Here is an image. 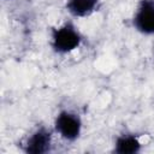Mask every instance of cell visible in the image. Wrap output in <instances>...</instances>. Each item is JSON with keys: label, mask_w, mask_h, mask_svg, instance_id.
I'll use <instances>...</instances> for the list:
<instances>
[{"label": "cell", "mask_w": 154, "mask_h": 154, "mask_svg": "<svg viewBox=\"0 0 154 154\" xmlns=\"http://www.w3.org/2000/svg\"><path fill=\"white\" fill-rule=\"evenodd\" d=\"M141 143L137 137L132 135H122L117 138L114 144V152L119 154H135L140 152Z\"/></svg>", "instance_id": "obj_6"}, {"label": "cell", "mask_w": 154, "mask_h": 154, "mask_svg": "<svg viewBox=\"0 0 154 154\" xmlns=\"http://www.w3.org/2000/svg\"><path fill=\"white\" fill-rule=\"evenodd\" d=\"M99 0H69L67 10L75 17H85L93 13L97 7Z\"/></svg>", "instance_id": "obj_5"}, {"label": "cell", "mask_w": 154, "mask_h": 154, "mask_svg": "<svg viewBox=\"0 0 154 154\" xmlns=\"http://www.w3.org/2000/svg\"><path fill=\"white\" fill-rule=\"evenodd\" d=\"M52 146V135L45 128H40L29 136L24 144V150L30 154H43L49 152Z\"/></svg>", "instance_id": "obj_4"}, {"label": "cell", "mask_w": 154, "mask_h": 154, "mask_svg": "<svg viewBox=\"0 0 154 154\" xmlns=\"http://www.w3.org/2000/svg\"><path fill=\"white\" fill-rule=\"evenodd\" d=\"M57 132L67 141H75L79 137L82 130V122L79 117L70 111H61L55 118Z\"/></svg>", "instance_id": "obj_2"}, {"label": "cell", "mask_w": 154, "mask_h": 154, "mask_svg": "<svg viewBox=\"0 0 154 154\" xmlns=\"http://www.w3.org/2000/svg\"><path fill=\"white\" fill-rule=\"evenodd\" d=\"M82 36L72 23H65L52 32V47L58 53H67L81 45Z\"/></svg>", "instance_id": "obj_1"}, {"label": "cell", "mask_w": 154, "mask_h": 154, "mask_svg": "<svg viewBox=\"0 0 154 154\" xmlns=\"http://www.w3.org/2000/svg\"><path fill=\"white\" fill-rule=\"evenodd\" d=\"M135 28L146 35L154 34V0H142L134 17Z\"/></svg>", "instance_id": "obj_3"}]
</instances>
